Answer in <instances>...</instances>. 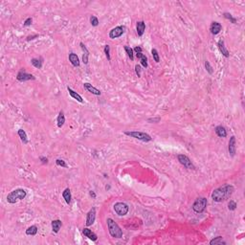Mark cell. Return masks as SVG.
Wrapping results in <instances>:
<instances>
[{
    "instance_id": "1",
    "label": "cell",
    "mask_w": 245,
    "mask_h": 245,
    "mask_svg": "<svg viewBox=\"0 0 245 245\" xmlns=\"http://www.w3.org/2000/svg\"><path fill=\"white\" fill-rule=\"evenodd\" d=\"M235 188L232 185H224L217 188L212 193V199L214 202H222L232 195Z\"/></svg>"
},
{
    "instance_id": "2",
    "label": "cell",
    "mask_w": 245,
    "mask_h": 245,
    "mask_svg": "<svg viewBox=\"0 0 245 245\" xmlns=\"http://www.w3.org/2000/svg\"><path fill=\"white\" fill-rule=\"evenodd\" d=\"M27 195V192L24 189H16L7 195V201L10 204H15L17 201L23 200Z\"/></svg>"
},
{
    "instance_id": "3",
    "label": "cell",
    "mask_w": 245,
    "mask_h": 245,
    "mask_svg": "<svg viewBox=\"0 0 245 245\" xmlns=\"http://www.w3.org/2000/svg\"><path fill=\"white\" fill-rule=\"evenodd\" d=\"M106 222H107V228H108L110 236L112 237H115V239H121L123 237V231L118 224L112 218H107Z\"/></svg>"
},
{
    "instance_id": "4",
    "label": "cell",
    "mask_w": 245,
    "mask_h": 245,
    "mask_svg": "<svg viewBox=\"0 0 245 245\" xmlns=\"http://www.w3.org/2000/svg\"><path fill=\"white\" fill-rule=\"evenodd\" d=\"M125 134H126V135H127V136L131 137V138L143 141V142H149V141L152 140L151 136H150L149 134L146 133V132H141V131H126Z\"/></svg>"
},
{
    "instance_id": "5",
    "label": "cell",
    "mask_w": 245,
    "mask_h": 245,
    "mask_svg": "<svg viewBox=\"0 0 245 245\" xmlns=\"http://www.w3.org/2000/svg\"><path fill=\"white\" fill-rule=\"evenodd\" d=\"M208 201L207 198L205 197H200V198H197L194 203L193 204V210L197 214H201L205 211L206 207H207Z\"/></svg>"
},
{
    "instance_id": "6",
    "label": "cell",
    "mask_w": 245,
    "mask_h": 245,
    "mask_svg": "<svg viewBox=\"0 0 245 245\" xmlns=\"http://www.w3.org/2000/svg\"><path fill=\"white\" fill-rule=\"evenodd\" d=\"M114 211H115V213L118 214L120 216H126V214L128 213V210L129 208L128 206L126 205V203L124 202H117L114 204Z\"/></svg>"
},
{
    "instance_id": "7",
    "label": "cell",
    "mask_w": 245,
    "mask_h": 245,
    "mask_svg": "<svg viewBox=\"0 0 245 245\" xmlns=\"http://www.w3.org/2000/svg\"><path fill=\"white\" fill-rule=\"evenodd\" d=\"M177 158H178V161L181 165H183L184 167L186 168L188 170H195V167L192 163V161L191 159L188 157L187 155H184V154H179L178 156H177Z\"/></svg>"
},
{
    "instance_id": "8",
    "label": "cell",
    "mask_w": 245,
    "mask_h": 245,
    "mask_svg": "<svg viewBox=\"0 0 245 245\" xmlns=\"http://www.w3.org/2000/svg\"><path fill=\"white\" fill-rule=\"evenodd\" d=\"M125 32H126L125 26H117L109 32V38L111 39L118 38L121 36H123L124 34H125Z\"/></svg>"
},
{
    "instance_id": "9",
    "label": "cell",
    "mask_w": 245,
    "mask_h": 245,
    "mask_svg": "<svg viewBox=\"0 0 245 245\" xmlns=\"http://www.w3.org/2000/svg\"><path fill=\"white\" fill-rule=\"evenodd\" d=\"M16 80H19V82H26V80H36V78L32 75V74H28L27 72H25L24 70H21V71L18 72L17 76H16Z\"/></svg>"
},
{
    "instance_id": "10",
    "label": "cell",
    "mask_w": 245,
    "mask_h": 245,
    "mask_svg": "<svg viewBox=\"0 0 245 245\" xmlns=\"http://www.w3.org/2000/svg\"><path fill=\"white\" fill-rule=\"evenodd\" d=\"M96 219V209L92 208L90 209V211L87 213L86 216V226H91L93 225V223L95 222Z\"/></svg>"
},
{
    "instance_id": "11",
    "label": "cell",
    "mask_w": 245,
    "mask_h": 245,
    "mask_svg": "<svg viewBox=\"0 0 245 245\" xmlns=\"http://www.w3.org/2000/svg\"><path fill=\"white\" fill-rule=\"evenodd\" d=\"M228 150H229V153L230 155L234 157L236 155V151H237V140H236V137L232 136L230 138L229 141V146H228Z\"/></svg>"
},
{
    "instance_id": "12",
    "label": "cell",
    "mask_w": 245,
    "mask_h": 245,
    "mask_svg": "<svg viewBox=\"0 0 245 245\" xmlns=\"http://www.w3.org/2000/svg\"><path fill=\"white\" fill-rule=\"evenodd\" d=\"M221 30H222V25H221L220 23L216 22V21L212 22V24L210 26V31L213 35H218Z\"/></svg>"
},
{
    "instance_id": "13",
    "label": "cell",
    "mask_w": 245,
    "mask_h": 245,
    "mask_svg": "<svg viewBox=\"0 0 245 245\" xmlns=\"http://www.w3.org/2000/svg\"><path fill=\"white\" fill-rule=\"evenodd\" d=\"M83 87H84V89L86 90V91H88L90 92L91 94H93V95H96V96H100L101 94V91L99 89H97L96 87H94L92 86V84H90V83L88 82H85V83H83Z\"/></svg>"
},
{
    "instance_id": "14",
    "label": "cell",
    "mask_w": 245,
    "mask_h": 245,
    "mask_svg": "<svg viewBox=\"0 0 245 245\" xmlns=\"http://www.w3.org/2000/svg\"><path fill=\"white\" fill-rule=\"evenodd\" d=\"M217 46H218V49H219L220 53L222 54V55L225 57V58H229L230 54H229V51H228V50L226 49L225 45H224V40L223 39H219L218 40V42H217Z\"/></svg>"
},
{
    "instance_id": "15",
    "label": "cell",
    "mask_w": 245,
    "mask_h": 245,
    "mask_svg": "<svg viewBox=\"0 0 245 245\" xmlns=\"http://www.w3.org/2000/svg\"><path fill=\"white\" fill-rule=\"evenodd\" d=\"M82 234L84 235V237H88L90 240L92 241H96L98 239V237H97V235L95 233H93L91 230L88 229V228H84V229L82 230Z\"/></svg>"
},
{
    "instance_id": "16",
    "label": "cell",
    "mask_w": 245,
    "mask_h": 245,
    "mask_svg": "<svg viewBox=\"0 0 245 245\" xmlns=\"http://www.w3.org/2000/svg\"><path fill=\"white\" fill-rule=\"evenodd\" d=\"M136 30H137V34H138L139 36H142L145 33L146 30V23L144 21H138L136 24Z\"/></svg>"
},
{
    "instance_id": "17",
    "label": "cell",
    "mask_w": 245,
    "mask_h": 245,
    "mask_svg": "<svg viewBox=\"0 0 245 245\" xmlns=\"http://www.w3.org/2000/svg\"><path fill=\"white\" fill-rule=\"evenodd\" d=\"M51 226H52L53 232L57 234V233L59 232L60 228H61V226H62V223H61V221H60L59 219H56V220L52 221Z\"/></svg>"
},
{
    "instance_id": "18",
    "label": "cell",
    "mask_w": 245,
    "mask_h": 245,
    "mask_svg": "<svg viewBox=\"0 0 245 245\" xmlns=\"http://www.w3.org/2000/svg\"><path fill=\"white\" fill-rule=\"evenodd\" d=\"M80 48H82V50L83 51V56H82V61L84 64H87L88 63V57H89V52H88V50H87V48L85 47V45L83 44L82 42H80Z\"/></svg>"
},
{
    "instance_id": "19",
    "label": "cell",
    "mask_w": 245,
    "mask_h": 245,
    "mask_svg": "<svg viewBox=\"0 0 245 245\" xmlns=\"http://www.w3.org/2000/svg\"><path fill=\"white\" fill-rule=\"evenodd\" d=\"M69 60H70V62L72 63L73 66H75V67H79V66H80V59H79V57L77 56L75 53L69 54Z\"/></svg>"
},
{
    "instance_id": "20",
    "label": "cell",
    "mask_w": 245,
    "mask_h": 245,
    "mask_svg": "<svg viewBox=\"0 0 245 245\" xmlns=\"http://www.w3.org/2000/svg\"><path fill=\"white\" fill-rule=\"evenodd\" d=\"M216 133L218 137H221V138H225L227 136V130L224 126H218L216 127Z\"/></svg>"
},
{
    "instance_id": "21",
    "label": "cell",
    "mask_w": 245,
    "mask_h": 245,
    "mask_svg": "<svg viewBox=\"0 0 245 245\" xmlns=\"http://www.w3.org/2000/svg\"><path fill=\"white\" fill-rule=\"evenodd\" d=\"M67 90H68V92H69V94H70V96H71L73 99L77 100V101H78V102H80V103H83V99H82V97L80 96V94H78L77 92H75V91H74V90H72L71 88H70V87H68V88H67Z\"/></svg>"
},
{
    "instance_id": "22",
    "label": "cell",
    "mask_w": 245,
    "mask_h": 245,
    "mask_svg": "<svg viewBox=\"0 0 245 245\" xmlns=\"http://www.w3.org/2000/svg\"><path fill=\"white\" fill-rule=\"evenodd\" d=\"M62 196H63V198H64L65 202L67 204H70V202H71V199H72V195H71V191H70L69 188H67V189H65L64 191H63Z\"/></svg>"
},
{
    "instance_id": "23",
    "label": "cell",
    "mask_w": 245,
    "mask_h": 245,
    "mask_svg": "<svg viewBox=\"0 0 245 245\" xmlns=\"http://www.w3.org/2000/svg\"><path fill=\"white\" fill-rule=\"evenodd\" d=\"M31 63L33 64V66L36 67V68L41 69L42 63H43V59H42V58H39V59H31Z\"/></svg>"
},
{
    "instance_id": "24",
    "label": "cell",
    "mask_w": 245,
    "mask_h": 245,
    "mask_svg": "<svg viewBox=\"0 0 245 245\" xmlns=\"http://www.w3.org/2000/svg\"><path fill=\"white\" fill-rule=\"evenodd\" d=\"M57 122H58V126L59 127H62L63 125H64L65 123V116H64V113L63 111H60L59 113V116H58V120H57Z\"/></svg>"
},
{
    "instance_id": "25",
    "label": "cell",
    "mask_w": 245,
    "mask_h": 245,
    "mask_svg": "<svg viewBox=\"0 0 245 245\" xmlns=\"http://www.w3.org/2000/svg\"><path fill=\"white\" fill-rule=\"evenodd\" d=\"M18 136L20 137V139H21V141L23 142V144H28V137H27V134L25 132V130H23V129H19L18 131Z\"/></svg>"
},
{
    "instance_id": "26",
    "label": "cell",
    "mask_w": 245,
    "mask_h": 245,
    "mask_svg": "<svg viewBox=\"0 0 245 245\" xmlns=\"http://www.w3.org/2000/svg\"><path fill=\"white\" fill-rule=\"evenodd\" d=\"M36 233H38V227H36V225H33L31 227H29L28 229L26 230L27 236H36Z\"/></svg>"
},
{
    "instance_id": "27",
    "label": "cell",
    "mask_w": 245,
    "mask_h": 245,
    "mask_svg": "<svg viewBox=\"0 0 245 245\" xmlns=\"http://www.w3.org/2000/svg\"><path fill=\"white\" fill-rule=\"evenodd\" d=\"M210 244L211 245H214V244H226V241L223 240V237H216L213 239L212 240L210 241Z\"/></svg>"
},
{
    "instance_id": "28",
    "label": "cell",
    "mask_w": 245,
    "mask_h": 245,
    "mask_svg": "<svg viewBox=\"0 0 245 245\" xmlns=\"http://www.w3.org/2000/svg\"><path fill=\"white\" fill-rule=\"evenodd\" d=\"M125 51L127 54V56H128V58L131 60H133V59H134V51H133V49L131 48V47L125 46Z\"/></svg>"
},
{
    "instance_id": "29",
    "label": "cell",
    "mask_w": 245,
    "mask_h": 245,
    "mask_svg": "<svg viewBox=\"0 0 245 245\" xmlns=\"http://www.w3.org/2000/svg\"><path fill=\"white\" fill-rule=\"evenodd\" d=\"M151 54H152L154 61L158 63L160 61V58H159V54H158V52H157V50L156 49H152L151 50Z\"/></svg>"
},
{
    "instance_id": "30",
    "label": "cell",
    "mask_w": 245,
    "mask_h": 245,
    "mask_svg": "<svg viewBox=\"0 0 245 245\" xmlns=\"http://www.w3.org/2000/svg\"><path fill=\"white\" fill-rule=\"evenodd\" d=\"M223 15H224V17L227 18V19H229L231 22L234 23V24H237V19L235 18V17H233V15H231V13H224Z\"/></svg>"
},
{
    "instance_id": "31",
    "label": "cell",
    "mask_w": 245,
    "mask_h": 245,
    "mask_svg": "<svg viewBox=\"0 0 245 245\" xmlns=\"http://www.w3.org/2000/svg\"><path fill=\"white\" fill-rule=\"evenodd\" d=\"M90 23H91V25L96 27L99 25V19L96 17L95 15H91L90 16Z\"/></svg>"
},
{
    "instance_id": "32",
    "label": "cell",
    "mask_w": 245,
    "mask_h": 245,
    "mask_svg": "<svg viewBox=\"0 0 245 245\" xmlns=\"http://www.w3.org/2000/svg\"><path fill=\"white\" fill-rule=\"evenodd\" d=\"M140 59V61H141V64H142L143 67H145V68H147V57L144 55H142V57L139 59Z\"/></svg>"
},
{
    "instance_id": "33",
    "label": "cell",
    "mask_w": 245,
    "mask_h": 245,
    "mask_svg": "<svg viewBox=\"0 0 245 245\" xmlns=\"http://www.w3.org/2000/svg\"><path fill=\"white\" fill-rule=\"evenodd\" d=\"M237 203L235 202L234 200H230V202L228 203V209H229L230 211H235L237 209Z\"/></svg>"
},
{
    "instance_id": "34",
    "label": "cell",
    "mask_w": 245,
    "mask_h": 245,
    "mask_svg": "<svg viewBox=\"0 0 245 245\" xmlns=\"http://www.w3.org/2000/svg\"><path fill=\"white\" fill-rule=\"evenodd\" d=\"M205 68H206V70H207V72L210 74V75H212V74L214 73V70H213V67L211 66V64H210V62L208 61V60H206L205 61Z\"/></svg>"
},
{
    "instance_id": "35",
    "label": "cell",
    "mask_w": 245,
    "mask_h": 245,
    "mask_svg": "<svg viewBox=\"0 0 245 245\" xmlns=\"http://www.w3.org/2000/svg\"><path fill=\"white\" fill-rule=\"evenodd\" d=\"M105 54L106 56L107 60H110L111 58H110V46L109 45H105Z\"/></svg>"
},
{
    "instance_id": "36",
    "label": "cell",
    "mask_w": 245,
    "mask_h": 245,
    "mask_svg": "<svg viewBox=\"0 0 245 245\" xmlns=\"http://www.w3.org/2000/svg\"><path fill=\"white\" fill-rule=\"evenodd\" d=\"M56 164L58 166L62 167V168H67V167H68V166H67V164L65 163V161H63L61 159H57L56 160Z\"/></svg>"
},
{
    "instance_id": "37",
    "label": "cell",
    "mask_w": 245,
    "mask_h": 245,
    "mask_svg": "<svg viewBox=\"0 0 245 245\" xmlns=\"http://www.w3.org/2000/svg\"><path fill=\"white\" fill-rule=\"evenodd\" d=\"M32 22H33V19H32L31 17H28V18H27V19L25 20V21H24V23H23V25L26 26V27H27V26H30V25L32 24Z\"/></svg>"
},
{
    "instance_id": "38",
    "label": "cell",
    "mask_w": 245,
    "mask_h": 245,
    "mask_svg": "<svg viewBox=\"0 0 245 245\" xmlns=\"http://www.w3.org/2000/svg\"><path fill=\"white\" fill-rule=\"evenodd\" d=\"M135 72H136V75L138 77H141V66L140 65H135Z\"/></svg>"
},
{
    "instance_id": "39",
    "label": "cell",
    "mask_w": 245,
    "mask_h": 245,
    "mask_svg": "<svg viewBox=\"0 0 245 245\" xmlns=\"http://www.w3.org/2000/svg\"><path fill=\"white\" fill-rule=\"evenodd\" d=\"M133 51H134V52H136V54H137V53H142V51H143V49H142V48H141V47H140V46H136V47H135V48H134V49H133Z\"/></svg>"
},
{
    "instance_id": "40",
    "label": "cell",
    "mask_w": 245,
    "mask_h": 245,
    "mask_svg": "<svg viewBox=\"0 0 245 245\" xmlns=\"http://www.w3.org/2000/svg\"><path fill=\"white\" fill-rule=\"evenodd\" d=\"M39 159H40V161H41V163H42V164H47V163H48V159H47L46 157L41 156Z\"/></svg>"
},
{
    "instance_id": "41",
    "label": "cell",
    "mask_w": 245,
    "mask_h": 245,
    "mask_svg": "<svg viewBox=\"0 0 245 245\" xmlns=\"http://www.w3.org/2000/svg\"><path fill=\"white\" fill-rule=\"evenodd\" d=\"M149 122H154V123H158L159 121H160V118L158 117V118H152V119H149L147 120Z\"/></svg>"
},
{
    "instance_id": "42",
    "label": "cell",
    "mask_w": 245,
    "mask_h": 245,
    "mask_svg": "<svg viewBox=\"0 0 245 245\" xmlns=\"http://www.w3.org/2000/svg\"><path fill=\"white\" fill-rule=\"evenodd\" d=\"M89 194H90V196L92 197V198H96V193L93 192V191H90L89 192Z\"/></svg>"
},
{
    "instance_id": "43",
    "label": "cell",
    "mask_w": 245,
    "mask_h": 245,
    "mask_svg": "<svg viewBox=\"0 0 245 245\" xmlns=\"http://www.w3.org/2000/svg\"><path fill=\"white\" fill-rule=\"evenodd\" d=\"M38 35H36V36H28V38H27V40H32V39H34L35 38H38Z\"/></svg>"
},
{
    "instance_id": "44",
    "label": "cell",
    "mask_w": 245,
    "mask_h": 245,
    "mask_svg": "<svg viewBox=\"0 0 245 245\" xmlns=\"http://www.w3.org/2000/svg\"><path fill=\"white\" fill-rule=\"evenodd\" d=\"M142 55H143V53H137V54H136L137 59H140L141 57H142Z\"/></svg>"
}]
</instances>
